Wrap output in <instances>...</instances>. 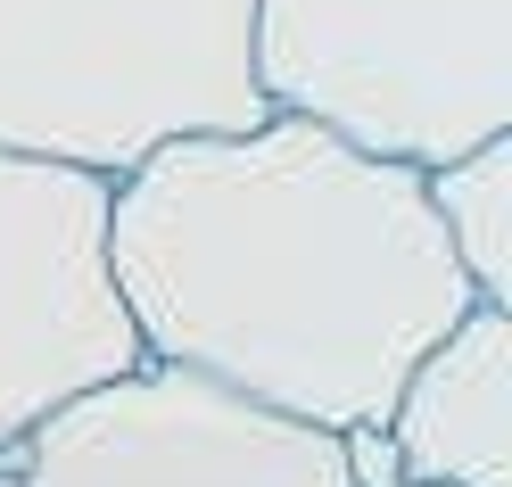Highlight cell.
Instances as JSON below:
<instances>
[{"mask_svg":"<svg viewBox=\"0 0 512 487\" xmlns=\"http://www.w3.org/2000/svg\"><path fill=\"white\" fill-rule=\"evenodd\" d=\"M108 265L141 355L314 430L380 421L413 355L479 306L422 174L281 108L116 174Z\"/></svg>","mask_w":512,"mask_h":487,"instance_id":"cell-1","label":"cell"},{"mask_svg":"<svg viewBox=\"0 0 512 487\" xmlns=\"http://www.w3.org/2000/svg\"><path fill=\"white\" fill-rule=\"evenodd\" d=\"M265 116L256 0H0V149L116 182Z\"/></svg>","mask_w":512,"mask_h":487,"instance_id":"cell-2","label":"cell"},{"mask_svg":"<svg viewBox=\"0 0 512 487\" xmlns=\"http://www.w3.org/2000/svg\"><path fill=\"white\" fill-rule=\"evenodd\" d=\"M256 91L430 174L512 133V0H256Z\"/></svg>","mask_w":512,"mask_h":487,"instance_id":"cell-3","label":"cell"},{"mask_svg":"<svg viewBox=\"0 0 512 487\" xmlns=\"http://www.w3.org/2000/svg\"><path fill=\"white\" fill-rule=\"evenodd\" d=\"M0 463L17 487H347L339 430L157 355L42 413Z\"/></svg>","mask_w":512,"mask_h":487,"instance_id":"cell-4","label":"cell"},{"mask_svg":"<svg viewBox=\"0 0 512 487\" xmlns=\"http://www.w3.org/2000/svg\"><path fill=\"white\" fill-rule=\"evenodd\" d=\"M141 364L108 265V174L0 149V454Z\"/></svg>","mask_w":512,"mask_h":487,"instance_id":"cell-5","label":"cell"},{"mask_svg":"<svg viewBox=\"0 0 512 487\" xmlns=\"http://www.w3.org/2000/svg\"><path fill=\"white\" fill-rule=\"evenodd\" d=\"M413 487H512V306H471L389 397Z\"/></svg>","mask_w":512,"mask_h":487,"instance_id":"cell-6","label":"cell"},{"mask_svg":"<svg viewBox=\"0 0 512 487\" xmlns=\"http://www.w3.org/2000/svg\"><path fill=\"white\" fill-rule=\"evenodd\" d=\"M422 190L438 207V232L455 248L471 298L479 306H512V133L430 166Z\"/></svg>","mask_w":512,"mask_h":487,"instance_id":"cell-7","label":"cell"},{"mask_svg":"<svg viewBox=\"0 0 512 487\" xmlns=\"http://www.w3.org/2000/svg\"><path fill=\"white\" fill-rule=\"evenodd\" d=\"M339 463H347V487H413L389 421H347L339 430Z\"/></svg>","mask_w":512,"mask_h":487,"instance_id":"cell-8","label":"cell"},{"mask_svg":"<svg viewBox=\"0 0 512 487\" xmlns=\"http://www.w3.org/2000/svg\"><path fill=\"white\" fill-rule=\"evenodd\" d=\"M0 487H17V479H9V463H0Z\"/></svg>","mask_w":512,"mask_h":487,"instance_id":"cell-9","label":"cell"}]
</instances>
